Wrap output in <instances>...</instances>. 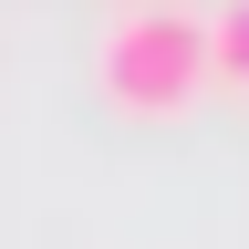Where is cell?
<instances>
[{
  "label": "cell",
  "instance_id": "cell-1",
  "mask_svg": "<svg viewBox=\"0 0 249 249\" xmlns=\"http://www.w3.org/2000/svg\"><path fill=\"white\" fill-rule=\"evenodd\" d=\"M93 83H104L124 114H187V104L208 93V21L177 11V0L114 11L104 52H93Z\"/></svg>",
  "mask_w": 249,
  "mask_h": 249
},
{
  "label": "cell",
  "instance_id": "cell-3",
  "mask_svg": "<svg viewBox=\"0 0 249 249\" xmlns=\"http://www.w3.org/2000/svg\"><path fill=\"white\" fill-rule=\"evenodd\" d=\"M124 11H135V0H124Z\"/></svg>",
  "mask_w": 249,
  "mask_h": 249
},
{
  "label": "cell",
  "instance_id": "cell-2",
  "mask_svg": "<svg viewBox=\"0 0 249 249\" xmlns=\"http://www.w3.org/2000/svg\"><path fill=\"white\" fill-rule=\"evenodd\" d=\"M208 83H239L249 93V0H229V11L208 21Z\"/></svg>",
  "mask_w": 249,
  "mask_h": 249
}]
</instances>
